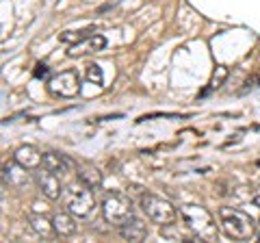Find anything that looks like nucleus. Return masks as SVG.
<instances>
[{
	"label": "nucleus",
	"mask_w": 260,
	"mask_h": 243,
	"mask_svg": "<svg viewBox=\"0 0 260 243\" xmlns=\"http://www.w3.org/2000/svg\"><path fill=\"white\" fill-rule=\"evenodd\" d=\"M3 180L5 185H9V187H26V185L30 183V169H26L24 165H20L18 161H11V163H7L3 167Z\"/></svg>",
	"instance_id": "8"
},
{
	"label": "nucleus",
	"mask_w": 260,
	"mask_h": 243,
	"mask_svg": "<svg viewBox=\"0 0 260 243\" xmlns=\"http://www.w3.org/2000/svg\"><path fill=\"white\" fill-rule=\"evenodd\" d=\"M91 35H93V28H83V31H63V33H59V42L74 46V44L83 42V39L91 37Z\"/></svg>",
	"instance_id": "15"
},
{
	"label": "nucleus",
	"mask_w": 260,
	"mask_h": 243,
	"mask_svg": "<svg viewBox=\"0 0 260 243\" xmlns=\"http://www.w3.org/2000/svg\"><path fill=\"white\" fill-rule=\"evenodd\" d=\"M256 237H258V241H260V222H258V226H256Z\"/></svg>",
	"instance_id": "21"
},
{
	"label": "nucleus",
	"mask_w": 260,
	"mask_h": 243,
	"mask_svg": "<svg viewBox=\"0 0 260 243\" xmlns=\"http://www.w3.org/2000/svg\"><path fill=\"white\" fill-rule=\"evenodd\" d=\"M102 215L109 224H113L115 228L124 226L130 217H135L133 200L124 193H107V198L102 202Z\"/></svg>",
	"instance_id": "4"
},
{
	"label": "nucleus",
	"mask_w": 260,
	"mask_h": 243,
	"mask_svg": "<svg viewBox=\"0 0 260 243\" xmlns=\"http://www.w3.org/2000/svg\"><path fill=\"white\" fill-rule=\"evenodd\" d=\"M63 202L65 208L70 210L74 217H89L91 210L95 208V198H93V189L87 185H70L63 189Z\"/></svg>",
	"instance_id": "2"
},
{
	"label": "nucleus",
	"mask_w": 260,
	"mask_h": 243,
	"mask_svg": "<svg viewBox=\"0 0 260 243\" xmlns=\"http://www.w3.org/2000/svg\"><path fill=\"white\" fill-rule=\"evenodd\" d=\"M160 234H162L165 239H172V241H193V237L184 234L176 224H165V226H160Z\"/></svg>",
	"instance_id": "18"
},
{
	"label": "nucleus",
	"mask_w": 260,
	"mask_h": 243,
	"mask_svg": "<svg viewBox=\"0 0 260 243\" xmlns=\"http://www.w3.org/2000/svg\"><path fill=\"white\" fill-rule=\"evenodd\" d=\"M76 176H78V183H83L91 189H98L102 185V172L91 163H78L76 165Z\"/></svg>",
	"instance_id": "12"
},
{
	"label": "nucleus",
	"mask_w": 260,
	"mask_h": 243,
	"mask_svg": "<svg viewBox=\"0 0 260 243\" xmlns=\"http://www.w3.org/2000/svg\"><path fill=\"white\" fill-rule=\"evenodd\" d=\"M87 80H89V83H95V85L104 83V72H102V68L98 66V63L87 66Z\"/></svg>",
	"instance_id": "19"
},
{
	"label": "nucleus",
	"mask_w": 260,
	"mask_h": 243,
	"mask_svg": "<svg viewBox=\"0 0 260 243\" xmlns=\"http://www.w3.org/2000/svg\"><path fill=\"white\" fill-rule=\"evenodd\" d=\"M46 72H48V68H46V66H42V63H39V66H37V70H35V76H42V74H46Z\"/></svg>",
	"instance_id": "20"
},
{
	"label": "nucleus",
	"mask_w": 260,
	"mask_h": 243,
	"mask_svg": "<svg viewBox=\"0 0 260 243\" xmlns=\"http://www.w3.org/2000/svg\"><path fill=\"white\" fill-rule=\"evenodd\" d=\"M70 165H72V161L68 157L59 155V152H44V165L42 167L50 169V172L63 176L70 169Z\"/></svg>",
	"instance_id": "14"
},
{
	"label": "nucleus",
	"mask_w": 260,
	"mask_h": 243,
	"mask_svg": "<svg viewBox=\"0 0 260 243\" xmlns=\"http://www.w3.org/2000/svg\"><path fill=\"white\" fill-rule=\"evenodd\" d=\"M219 226H221L225 237L234 241H247L256 234V222L251 220V215L234 206L219 208Z\"/></svg>",
	"instance_id": "1"
},
{
	"label": "nucleus",
	"mask_w": 260,
	"mask_h": 243,
	"mask_svg": "<svg viewBox=\"0 0 260 243\" xmlns=\"http://www.w3.org/2000/svg\"><path fill=\"white\" fill-rule=\"evenodd\" d=\"M35 183H37L39 191H42L48 200H59L61 198L63 189H61V176L59 174H54V172H50V169L42 167L35 174Z\"/></svg>",
	"instance_id": "7"
},
{
	"label": "nucleus",
	"mask_w": 260,
	"mask_h": 243,
	"mask_svg": "<svg viewBox=\"0 0 260 243\" xmlns=\"http://www.w3.org/2000/svg\"><path fill=\"white\" fill-rule=\"evenodd\" d=\"M107 48V39H104L102 35H91L83 39V42H78L74 46H70L68 54L70 56H83V54H89V52H100Z\"/></svg>",
	"instance_id": "10"
},
{
	"label": "nucleus",
	"mask_w": 260,
	"mask_h": 243,
	"mask_svg": "<svg viewBox=\"0 0 260 243\" xmlns=\"http://www.w3.org/2000/svg\"><path fill=\"white\" fill-rule=\"evenodd\" d=\"M30 226H32V230L37 234H42V237H50L54 232L52 222H48L44 215H30Z\"/></svg>",
	"instance_id": "16"
},
{
	"label": "nucleus",
	"mask_w": 260,
	"mask_h": 243,
	"mask_svg": "<svg viewBox=\"0 0 260 243\" xmlns=\"http://www.w3.org/2000/svg\"><path fill=\"white\" fill-rule=\"evenodd\" d=\"M48 89L50 94L59 96V98H74L80 94V76L76 70H63L59 74H54L48 80Z\"/></svg>",
	"instance_id": "6"
},
{
	"label": "nucleus",
	"mask_w": 260,
	"mask_h": 243,
	"mask_svg": "<svg viewBox=\"0 0 260 243\" xmlns=\"http://www.w3.org/2000/svg\"><path fill=\"white\" fill-rule=\"evenodd\" d=\"M52 226H54V232L59 234V237H72V234L76 232V220H74V215H72L70 210L68 213H63V210L54 213Z\"/></svg>",
	"instance_id": "13"
},
{
	"label": "nucleus",
	"mask_w": 260,
	"mask_h": 243,
	"mask_svg": "<svg viewBox=\"0 0 260 243\" xmlns=\"http://www.w3.org/2000/svg\"><path fill=\"white\" fill-rule=\"evenodd\" d=\"M13 159L26 169H39L44 165V152H39L35 145H20L13 152Z\"/></svg>",
	"instance_id": "9"
},
{
	"label": "nucleus",
	"mask_w": 260,
	"mask_h": 243,
	"mask_svg": "<svg viewBox=\"0 0 260 243\" xmlns=\"http://www.w3.org/2000/svg\"><path fill=\"white\" fill-rule=\"evenodd\" d=\"M119 234L126 241H143L148 237V226L139 217H130L124 226H119Z\"/></svg>",
	"instance_id": "11"
},
{
	"label": "nucleus",
	"mask_w": 260,
	"mask_h": 243,
	"mask_svg": "<svg viewBox=\"0 0 260 243\" xmlns=\"http://www.w3.org/2000/svg\"><path fill=\"white\" fill-rule=\"evenodd\" d=\"M182 222L186 226V230L198 234V237H213L215 234V224H213V215L206 206H198V204H184L180 208Z\"/></svg>",
	"instance_id": "3"
},
{
	"label": "nucleus",
	"mask_w": 260,
	"mask_h": 243,
	"mask_svg": "<svg viewBox=\"0 0 260 243\" xmlns=\"http://www.w3.org/2000/svg\"><path fill=\"white\" fill-rule=\"evenodd\" d=\"M141 208L143 213L148 215V220L158 224V226H165V224H174L176 217H178V210L169 200L160 198V196H154V193H143L141 196Z\"/></svg>",
	"instance_id": "5"
},
{
	"label": "nucleus",
	"mask_w": 260,
	"mask_h": 243,
	"mask_svg": "<svg viewBox=\"0 0 260 243\" xmlns=\"http://www.w3.org/2000/svg\"><path fill=\"white\" fill-rule=\"evenodd\" d=\"M225 78H228V68L225 66H219L215 72H213V76H210V80H208V87L202 92V96H206V94H210V92H215V89H219L223 83H225Z\"/></svg>",
	"instance_id": "17"
}]
</instances>
